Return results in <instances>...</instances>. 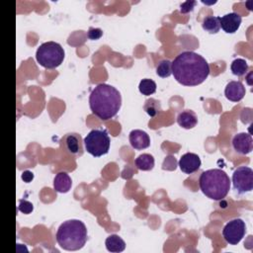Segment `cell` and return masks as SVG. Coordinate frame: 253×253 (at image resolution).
<instances>
[{"label": "cell", "instance_id": "cell-1", "mask_svg": "<svg viewBox=\"0 0 253 253\" xmlns=\"http://www.w3.org/2000/svg\"><path fill=\"white\" fill-rule=\"evenodd\" d=\"M172 74L184 86H197L208 78L210 65L201 54L183 51L172 61Z\"/></svg>", "mask_w": 253, "mask_h": 253}, {"label": "cell", "instance_id": "cell-2", "mask_svg": "<svg viewBox=\"0 0 253 253\" xmlns=\"http://www.w3.org/2000/svg\"><path fill=\"white\" fill-rule=\"evenodd\" d=\"M89 106L92 113L102 121L114 118L121 109V93L114 86L101 83L92 91L89 97Z\"/></svg>", "mask_w": 253, "mask_h": 253}, {"label": "cell", "instance_id": "cell-3", "mask_svg": "<svg viewBox=\"0 0 253 253\" xmlns=\"http://www.w3.org/2000/svg\"><path fill=\"white\" fill-rule=\"evenodd\" d=\"M58 245L67 251L81 249L87 241L86 225L79 219H69L62 222L55 234Z\"/></svg>", "mask_w": 253, "mask_h": 253}, {"label": "cell", "instance_id": "cell-4", "mask_svg": "<svg viewBox=\"0 0 253 253\" xmlns=\"http://www.w3.org/2000/svg\"><path fill=\"white\" fill-rule=\"evenodd\" d=\"M199 186L206 197L213 201H220L229 192L230 179L221 169H210L200 175Z\"/></svg>", "mask_w": 253, "mask_h": 253}, {"label": "cell", "instance_id": "cell-5", "mask_svg": "<svg viewBox=\"0 0 253 253\" xmlns=\"http://www.w3.org/2000/svg\"><path fill=\"white\" fill-rule=\"evenodd\" d=\"M64 55V49L58 42H46L38 47L36 59L41 66L46 69H53L63 62Z\"/></svg>", "mask_w": 253, "mask_h": 253}, {"label": "cell", "instance_id": "cell-6", "mask_svg": "<svg viewBox=\"0 0 253 253\" xmlns=\"http://www.w3.org/2000/svg\"><path fill=\"white\" fill-rule=\"evenodd\" d=\"M83 143L88 153L94 157H100L109 152L111 140L106 129L95 128L85 136Z\"/></svg>", "mask_w": 253, "mask_h": 253}, {"label": "cell", "instance_id": "cell-7", "mask_svg": "<svg viewBox=\"0 0 253 253\" xmlns=\"http://www.w3.org/2000/svg\"><path fill=\"white\" fill-rule=\"evenodd\" d=\"M232 184L238 194H245L253 189V170L247 166L236 168L232 174Z\"/></svg>", "mask_w": 253, "mask_h": 253}, {"label": "cell", "instance_id": "cell-8", "mask_svg": "<svg viewBox=\"0 0 253 253\" xmlns=\"http://www.w3.org/2000/svg\"><path fill=\"white\" fill-rule=\"evenodd\" d=\"M246 233V224L241 218H234L228 221L223 229L222 236L230 245L238 244Z\"/></svg>", "mask_w": 253, "mask_h": 253}, {"label": "cell", "instance_id": "cell-9", "mask_svg": "<svg viewBox=\"0 0 253 253\" xmlns=\"http://www.w3.org/2000/svg\"><path fill=\"white\" fill-rule=\"evenodd\" d=\"M231 143L233 149L242 155L250 153L253 149L252 136L247 132H239L235 134L232 138Z\"/></svg>", "mask_w": 253, "mask_h": 253}, {"label": "cell", "instance_id": "cell-10", "mask_svg": "<svg viewBox=\"0 0 253 253\" xmlns=\"http://www.w3.org/2000/svg\"><path fill=\"white\" fill-rule=\"evenodd\" d=\"M179 167L182 172L186 174H192L200 169L201 159L200 157L192 152H187L179 160Z\"/></svg>", "mask_w": 253, "mask_h": 253}, {"label": "cell", "instance_id": "cell-11", "mask_svg": "<svg viewBox=\"0 0 253 253\" xmlns=\"http://www.w3.org/2000/svg\"><path fill=\"white\" fill-rule=\"evenodd\" d=\"M242 18L239 14L232 12L219 17V26L227 34H234L241 25Z\"/></svg>", "mask_w": 253, "mask_h": 253}, {"label": "cell", "instance_id": "cell-12", "mask_svg": "<svg viewBox=\"0 0 253 253\" xmlns=\"http://www.w3.org/2000/svg\"><path fill=\"white\" fill-rule=\"evenodd\" d=\"M246 94L244 85L240 81H230L224 89V95L231 102L241 101Z\"/></svg>", "mask_w": 253, "mask_h": 253}, {"label": "cell", "instance_id": "cell-13", "mask_svg": "<svg viewBox=\"0 0 253 253\" xmlns=\"http://www.w3.org/2000/svg\"><path fill=\"white\" fill-rule=\"evenodd\" d=\"M129 143L130 145L136 149L141 150L145 149L150 145V138L149 135L141 129H133L129 132Z\"/></svg>", "mask_w": 253, "mask_h": 253}, {"label": "cell", "instance_id": "cell-14", "mask_svg": "<svg viewBox=\"0 0 253 253\" xmlns=\"http://www.w3.org/2000/svg\"><path fill=\"white\" fill-rule=\"evenodd\" d=\"M64 143L67 151L72 155H82V138L78 133H67L64 137Z\"/></svg>", "mask_w": 253, "mask_h": 253}, {"label": "cell", "instance_id": "cell-15", "mask_svg": "<svg viewBox=\"0 0 253 253\" xmlns=\"http://www.w3.org/2000/svg\"><path fill=\"white\" fill-rule=\"evenodd\" d=\"M177 123L180 126L186 129L193 128L198 124V117L192 110H185L181 112L177 117Z\"/></svg>", "mask_w": 253, "mask_h": 253}, {"label": "cell", "instance_id": "cell-16", "mask_svg": "<svg viewBox=\"0 0 253 253\" xmlns=\"http://www.w3.org/2000/svg\"><path fill=\"white\" fill-rule=\"evenodd\" d=\"M72 186V180L66 172H58L53 179V188L57 193H67Z\"/></svg>", "mask_w": 253, "mask_h": 253}, {"label": "cell", "instance_id": "cell-17", "mask_svg": "<svg viewBox=\"0 0 253 253\" xmlns=\"http://www.w3.org/2000/svg\"><path fill=\"white\" fill-rule=\"evenodd\" d=\"M105 245L108 251L110 252H122L126 248V242L122 239L121 236L117 234H112L106 238Z\"/></svg>", "mask_w": 253, "mask_h": 253}, {"label": "cell", "instance_id": "cell-18", "mask_svg": "<svg viewBox=\"0 0 253 253\" xmlns=\"http://www.w3.org/2000/svg\"><path fill=\"white\" fill-rule=\"evenodd\" d=\"M135 166L141 171H149L154 167V158L151 154L143 153L135 158Z\"/></svg>", "mask_w": 253, "mask_h": 253}, {"label": "cell", "instance_id": "cell-19", "mask_svg": "<svg viewBox=\"0 0 253 253\" xmlns=\"http://www.w3.org/2000/svg\"><path fill=\"white\" fill-rule=\"evenodd\" d=\"M203 29L208 32L209 34H216L218 33L220 26H219V17L216 16H208L204 19L202 23Z\"/></svg>", "mask_w": 253, "mask_h": 253}, {"label": "cell", "instance_id": "cell-20", "mask_svg": "<svg viewBox=\"0 0 253 253\" xmlns=\"http://www.w3.org/2000/svg\"><path fill=\"white\" fill-rule=\"evenodd\" d=\"M143 109L144 111L146 112V114L151 117V118H154L156 117L160 111H161V105H160V102L157 101L156 99L154 98H149L145 101L144 103V106H143Z\"/></svg>", "mask_w": 253, "mask_h": 253}, {"label": "cell", "instance_id": "cell-21", "mask_svg": "<svg viewBox=\"0 0 253 253\" xmlns=\"http://www.w3.org/2000/svg\"><path fill=\"white\" fill-rule=\"evenodd\" d=\"M230 70L236 76H243L248 70L247 61L243 58H236L231 62Z\"/></svg>", "mask_w": 253, "mask_h": 253}, {"label": "cell", "instance_id": "cell-22", "mask_svg": "<svg viewBox=\"0 0 253 253\" xmlns=\"http://www.w3.org/2000/svg\"><path fill=\"white\" fill-rule=\"evenodd\" d=\"M156 87H157V86H156V83H155L152 79L145 78V79H142V80L139 82L138 90H139V92H140L142 95L149 96V95H152L153 93H155Z\"/></svg>", "mask_w": 253, "mask_h": 253}, {"label": "cell", "instance_id": "cell-23", "mask_svg": "<svg viewBox=\"0 0 253 253\" xmlns=\"http://www.w3.org/2000/svg\"><path fill=\"white\" fill-rule=\"evenodd\" d=\"M156 74L162 78L169 77L172 74V61L169 59H163L159 61L156 67Z\"/></svg>", "mask_w": 253, "mask_h": 253}, {"label": "cell", "instance_id": "cell-24", "mask_svg": "<svg viewBox=\"0 0 253 253\" xmlns=\"http://www.w3.org/2000/svg\"><path fill=\"white\" fill-rule=\"evenodd\" d=\"M18 210L19 211L25 213V214H29L34 211V206L31 202L27 201V200H20L19 201V206H18Z\"/></svg>", "mask_w": 253, "mask_h": 253}, {"label": "cell", "instance_id": "cell-25", "mask_svg": "<svg viewBox=\"0 0 253 253\" xmlns=\"http://www.w3.org/2000/svg\"><path fill=\"white\" fill-rule=\"evenodd\" d=\"M103 36V31L99 28H89L87 32V38L91 41H97Z\"/></svg>", "mask_w": 253, "mask_h": 253}, {"label": "cell", "instance_id": "cell-26", "mask_svg": "<svg viewBox=\"0 0 253 253\" xmlns=\"http://www.w3.org/2000/svg\"><path fill=\"white\" fill-rule=\"evenodd\" d=\"M196 4H197L196 1H186V2H184V3L181 4V6H180V12H181L182 14L189 13V12H191V11L194 10V7H195Z\"/></svg>", "mask_w": 253, "mask_h": 253}, {"label": "cell", "instance_id": "cell-27", "mask_svg": "<svg viewBox=\"0 0 253 253\" xmlns=\"http://www.w3.org/2000/svg\"><path fill=\"white\" fill-rule=\"evenodd\" d=\"M21 178H22V180H23L24 182L30 183V182H32L33 179H34V173L31 172V171H29V170H26V171H24V172L22 173Z\"/></svg>", "mask_w": 253, "mask_h": 253}, {"label": "cell", "instance_id": "cell-28", "mask_svg": "<svg viewBox=\"0 0 253 253\" xmlns=\"http://www.w3.org/2000/svg\"><path fill=\"white\" fill-rule=\"evenodd\" d=\"M251 77H252V72H250L249 74H248V76H247V83H248V85H252V81H251Z\"/></svg>", "mask_w": 253, "mask_h": 253}]
</instances>
